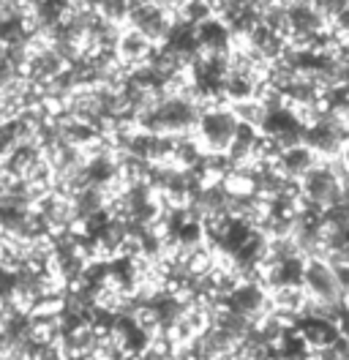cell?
Wrapping results in <instances>:
<instances>
[{
  "mask_svg": "<svg viewBox=\"0 0 349 360\" xmlns=\"http://www.w3.org/2000/svg\"><path fill=\"white\" fill-rule=\"evenodd\" d=\"M199 104L191 96H161L153 107L137 115V126L151 134H194Z\"/></svg>",
  "mask_w": 349,
  "mask_h": 360,
  "instance_id": "6da1fadb",
  "label": "cell"
},
{
  "mask_svg": "<svg viewBox=\"0 0 349 360\" xmlns=\"http://www.w3.org/2000/svg\"><path fill=\"white\" fill-rule=\"evenodd\" d=\"M238 126V117L229 107H208L199 112L194 134L199 145L205 148V153H227V148L235 139Z\"/></svg>",
  "mask_w": 349,
  "mask_h": 360,
  "instance_id": "7a4b0ae2",
  "label": "cell"
},
{
  "mask_svg": "<svg viewBox=\"0 0 349 360\" xmlns=\"http://www.w3.org/2000/svg\"><path fill=\"white\" fill-rule=\"evenodd\" d=\"M177 14L170 11L167 6L156 3V0H129V17L126 25L139 30L142 36H148L153 44H161L167 39V33L172 30Z\"/></svg>",
  "mask_w": 349,
  "mask_h": 360,
  "instance_id": "3957f363",
  "label": "cell"
},
{
  "mask_svg": "<svg viewBox=\"0 0 349 360\" xmlns=\"http://www.w3.org/2000/svg\"><path fill=\"white\" fill-rule=\"evenodd\" d=\"M300 188H303L305 200L322 210L344 202V180L336 175L330 161H319L305 178H300Z\"/></svg>",
  "mask_w": 349,
  "mask_h": 360,
  "instance_id": "277c9868",
  "label": "cell"
},
{
  "mask_svg": "<svg viewBox=\"0 0 349 360\" xmlns=\"http://www.w3.org/2000/svg\"><path fill=\"white\" fill-rule=\"evenodd\" d=\"M303 287L311 300H319V303H344L347 292L341 290L333 265L327 259H305V273H303Z\"/></svg>",
  "mask_w": 349,
  "mask_h": 360,
  "instance_id": "5b68a950",
  "label": "cell"
},
{
  "mask_svg": "<svg viewBox=\"0 0 349 360\" xmlns=\"http://www.w3.org/2000/svg\"><path fill=\"white\" fill-rule=\"evenodd\" d=\"M260 131L267 136H273L281 148H289V145L303 142L305 126L289 104H281V107H276V110H267V117H265Z\"/></svg>",
  "mask_w": 349,
  "mask_h": 360,
  "instance_id": "8992f818",
  "label": "cell"
},
{
  "mask_svg": "<svg viewBox=\"0 0 349 360\" xmlns=\"http://www.w3.org/2000/svg\"><path fill=\"white\" fill-rule=\"evenodd\" d=\"M347 139V131L341 123H336L330 115H325L322 120L305 126V134H303V145H308L317 156L327 161V158H336L338 156V148L341 142Z\"/></svg>",
  "mask_w": 349,
  "mask_h": 360,
  "instance_id": "52a82bcc",
  "label": "cell"
},
{
  "mask_svg": "<svg viewBox=\"0 0 349 360\" xmlns=\"http://www.w3.org/2000/svg\"><path fill=\"white\" fill-rule=\"evenodd\" d=\"M156 49H158V44H153L148 36H142L139 30L123 25V30L118 36V44H115V55L126 68H139L151 63Z\"/></svg>",
  "mask_w": 349,
  "mask_h": 360,
  "instance_id": "ba28073f",
  "label": "cell"
},
{
  "mask_svg": "<svg viewBox=\"0 0 349 360\" xmlns=\"http://www.w3.org/2000/svg\"><path fill=\"white\" fill-rule=\"evenodd\" d=\"M227 306L235 314L251 319V325L260 319L267 309H270V292L265 284H254V281H240L238 290L227 297Z\"/></svg>",
  "mask_w": 349,
  "mask_h": 360,
  "instance_id": "9c48e42d",
  "label": "cell"
},
{
  "mask_svg": "<svg viewBox=\"0 0 349 360\" xmlns=\"http://www.w3.org/2000/svg\"><path fill=\"white\" fill-rule=\"evenodd\" d=\"M196 39H199L202 55H229L232 46H235V36H232L229 25L224 22L218 14L196 25Z\"/></svg>",
  "mask_w": 349,
  "mask_h": 360,
  "instance_id": "30bf717a",
  "label": "cell"
},
{
  "mask_svg": "<svg viewBox=\"0 0 349 360\" xmlns=\"http://www.w3.org/2000/svg\"><path fill=\"white\" fill-rule=\"evenodd\" d=\"M295 330L303 336V341L311 347V349H325L333 341L341 338V330H338V322L333 319H325V316H311L305 314L298 319Z\"/></svg>",
  "mask_w": 349,
  "mask_h": 360,
  "instance_id": "8fae6325",
  "label": "cell"
},
{
  "mask_svg": "<svg viewBox=\"0 0 349 360\" xmlns=\"http://www.w3.org/2000/svg\"><path fill=\"white\" fill-rule=\"evenodd\" d=\"M322 158L317 156L308 145L303 142H298V145H289V148H284L279 161H276V169L281 172L284 178H292V180H300L305 178L317 164H319Z\"/></svg>",
  "mask_w": 349,
  "mask_h": 360,
  "instance_id": "7c38bea8",
  "label": "cell"
},
{
  "mask_svg": "<svg viewBox=\"0 0 349 360\" xmlns=\"http://www.w3.org/2000/svg\"><path fill=\"white\" fill-rule=\"evenodd\" d=\"M303 257H289L281 262H273V265H267V273H265V287H267V292L281 290V287H303Z\"/></svg>",
  "mask_w": 349,
  "mask_h": 360,
  "instance_id": "4fadbf2b",
  "label": "cell"
},
{
  "mask_svg": "<svg viewBox=\"0 0 349 360\" xmlns=\"http://www.w3.org/2000/svg\"><path fill=\"white\" fill-rule=\"evenodd\" d=\"M257 90H260V82L251 77V74H243V71H227L224 77V98L227 104H238V101H246V98H257Z\"/></svg>",
  "mask_w": 349,
  "mask_h": 360,
  "instance_id": "5bb4252c",
  "label": "cell"
},
{
  "mask_svg": "<svg viewBox=\"0 0 349 360\" xmlns=\"http://www.w3.org/2000/svg\"><path fill=\"white\" fill-rule=\"evenodd\" d=\"M257 136H260L257 129H251V126H243V123H240L238 131H235V139H232V145L227 148V158L232 161V167H246V164L251 161Z\"/></svg>",
  "mask_w": 349,
  "mask_h": 360,
  "instance_id": "9a60e30c",
  "label": "cell"
},
{
  "mask_svg": "<svg viewBox=\"0 0 349 360\" xmlns=\"http://www.w3.org/2000/svg\"><path fill=\"white\" fill-rule=\"evenodd\" d=\"M229 110L235 112L238 123L251 126V129H257V131H260L265 117H267V107L262 104L260 98H246V101H238V104H229Z\"/></svg>",
  "mask_w": 349,
  "mask_h": 360,
  "instance_id": "2e32d148",
  "label": "cell"
},
{
  "mask_svg": "<svg viewBox=\"0 0 349 360\" xmlns=\"http://www.w3.org/2000/svg\"><path fill=\"white\" fill-rule=\"evenodd\" d=\"M336 161L344 167V172L349 175V136L341 142V148H338V156H336Z\"/></svg>",
  "mask_w": 349,
  "mask_h": 360,
  "instance_id": "e0dca14e",
  "label": "cell"
},
{
  "mask_svg": "<svg viewBox=\"0 0 349 360\" xmlns=\"http://www.w3.org/2000/svg\"><path fill=\"white\" fill-rule=\"evenodd\" d=\"M205 3H208V6L213 8V14H218V11L224 8V3H227V0H205Z\"/></svg>",
  "mask_w": 349,
  "mask_h": 360,
  "instance_id": "ac0fdd59",
  "label": "cell"
},
{
  "mask_svg": "<svg viewBox=\"0 0 349 360\" xmlns=\"http://www.w3.org/2000/svg\"><path fill=\"white\" fill-rule=\"evenodd\" d=\"M336 259H341V262H347V265H349V240H347V246L341 248V254H338Z\"/></svg>",
  "mask_w": 349,
  "mask_h": 360,
  "instance_id": "d6986e66",
  "label": "cell"
},
{
  "mask_svg": "<svg viewBox=\"0 0 349 360\" xmlns=\"http://www.w3.org/2000/svg\"><path fill=\"white\" fill-rule=\"evenodd\" d=\"M229 3H235V6H260L262 0H229Z\"/></svg>",
  "mask_w": 349,
  "mask_h": 360,
  "instance_id": "ffe728a7",
  "label": "cell"
}]
</instances>
